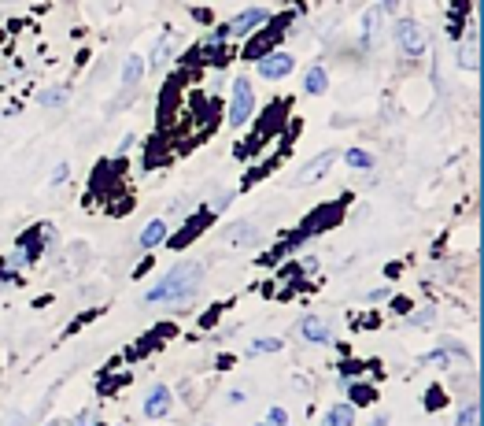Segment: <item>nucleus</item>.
<instances>
[{
	"label": "nucleus",
	"mask_w": 484,
	"mask_h": 426,
	"mask_svg": "<svg viewBox=\"0 0 484 426\" xmlns=\"http://www.w3.org/2000/svg\"><path fill=\"white\" fill-rule=\"evenodd\" d=\"M141 78H145V60L126 56V63H122V89H137Z\"/></svg>",
	"instance_id": "f8f14e48"
},
{
	"label": "nucleus",
	"mask_w": 484,
	"mask_h": 426,
	"mask_svg": "<svg viewBox=\"0 0 484 426\" xmlns=\"http://www.w3.org/2000/svg\"><path fill=\"white\" fill-rule=\"evenodd\" d=\"M71 426H93V415H89V411H78V415L71 419Z\"/></svg>",
	"instance_id": "393cba45"
},
{
	"label": "nucleus",
	"mask_w": 484,
	"mask_h": 426,
	"mask_svg": "<svg viewBox=\"0 0 484 426\" xmlns=\"http://www.w3.org/2000/svg\"><path fill=\"white\" fill-rule=\"evenodd\" d=\"M270 422H273V426H285V422H289V415H285V408H273V411H270Z\"/></svg>",
	"instance_id": "b1692460"
},
{
	"label": "nucleus",
	"mask_w": 484,
	"mask_h": 426,
	"mask_svg": "<svg viewBox=\"0 0 484 426\" xmlns=\"http://www.w3.org/2000/svg\"><path fill=\"white\" fill-rule=\"evenodd\" d=\"M67 97H71L67 85H52V89H45V93L37 97V104H41V108H63V104H67Z\"/></svg>",
	"instance_id": "f3484780"
},
{
	"label": "nucleus",
	"mask_w": 484,
	"mask_h": 426,
	"mask_svg": "<svg viewBox=\"0 0 484 426\" xmlns=\"http://www.w3.org/2000/svg\"><path fill=\"white\" fill-rule=\"evenodd\" d=\"M344 160H348L351 167H359V171H370V167L377 163V160H373L366 149H348V152H344Z\"/></svg>",
	"instance_id": "a211bd4d"
},
{
	"label": "nucleus",
	"mask_w": 484,
	"mask_h": 426,
	"mask_svg": "<svg viewBox=\"0 0 484 426\" xmlns=\"http://www.w3.org/2000/svg\"><path fill=\"white\" fill-rule=\"evenodd\" d=\"M67 174H71V167H67V163H59V167H56V174H52V186H63V182H67Z\"/></svg>",
	"instance_id": "5701e85b"
},
{
	"label": "nucleus",
	"mask_w": 484,
	"mask_h": 426,
	"mask_svg": "<svg viewBox=\"0 0 484 426\" xmlns=\"http://www.w3.org/2000/svg\"><path fill=\"white\" fill-rule=\"evenodd\" d=\"M252 230H255V226L244 219V223H237V226L229 230V241H233V245H248V241H255V234H252Z\"/></svg>",
	"instance_id": "aec40b11"
},
{
	"label": "nucleus",
	"mask_w": 484,
	"mask_h": 426,
	"mask_svg": "<svg viewBox=\"0 0 484 426\" xmlns=\"http://www.w3.org/2000/svg\"><path fill=\"white\" fill-rule=\"evenodd\" d=\"M255 426H273V422H255Z\"/></svg>",
	"instance_id": "c756f323"
},
{
	"label": "nucleus",
	"mask_w": 484,
	"mask_h": 426,
	"mask_svg": "<svg viewBox=\"0 0 484 426\" xmlns=\"http://www.w3.org/2000/svg\"><path fill=\"white\" fill-rule=\"evenodd\" d=\"M304 89H307L311 97H322L325 89H329V74H325V67H322V63H318V67H311V71H307Z\"/></svg>",
	"instance_id": "4468645a"
},
{
	"label": "nucleus",
	"mask_w": 484,
	"mask_h": 426,
	"mask_svg": "<svg viewBox=\"0 0 484 426\" xmlns=\"http://www.w3.org/2000/svg\"><path fill=\"white\" fill-rule=\"evenodd\" d=\"M166 241V223L163 219H152V223L141 230V249H155V245Z\"/></svg>",
	"instance_id": "ddd939ff"
},
{
	"label": "nucleus",
	"mask_w": 484,
	"mask_h": 426,
	"mask_svg": "<svg viewBox=\"0 0 484 426\" xmlns=\"http://www.w3.org/2000/svg\"><path fill=\"white\" fill-rule=\"evenodd\" d=\"M322 426H355V408H351V404H336L333 411H325Z\"/></svg>",
	"instance_id": "2eb2a0df"
},
{
	"label": "nucleus",
	"mask_w": 484,
	"mask_h": 426,
	"mask_svg": "<svg viewBox=\"0 0 484 426\" xmlns=\"http://www.w3.org/2000/svg\"><path fill=\"white\" fill-rule=\"evenodd\" d=\"M255 67H259V74H263L266 82H278V78H285V74H292L296 56L281 53V48H273V53H266V56L255 60Z\"/></svg>",
	"instance_id": "20e7f679"
},
{
	"label": "nucleus",
	"mask_w": 484,
	"mask_h": 426,
	"mask_svg": "<svg viewBox=\"0 0 484 426\" xmlns=\"http://www.w3.org/2000/svg\"><path fill=\"white\" fill-rule=\"evenodd\" d=\"M200 282H204V263L185 260V263L170 267L166 275L145 293V301L148 304H185L200 293Z\"/></svg>",
	"instance_id": "f257e3e1"
},
{
	"label": "nucleus",
	"mask_w": 484,
	"mask_h": 426,
	"mask_svg": "<svg viewBox=\"0 0 484 426\" xmlns=\"http://www.w3.org/2000/svg\"><path fill=\"white\" fill-rule=\"evenodd\" d=\"M170 48H174V37H159V45L152 48V60H148V71H159V67H166V60H170Z\"/></svg>",
	"instance_id": "dca6fc26"
},
{
	"label": "nucleus",
	"mask_w": 484,
	"mask_h": 426,
	"mask_svg": "<svg viewBox=\"0 0 484 426\" xmlns=\"http://www.w3.org/2000/svg\"><path fill=\"white\" fill-rule=\"evenodd\" d=\"M0 426H26V415H22V411H8Z\"/></svg>",
	"instance_id": "4be33fe9"
},
{
	"label": "nucleus",
	"mask_w": 484,
	"mask_h": 426,
	"mask_svg": "<svg viewBox=\"0 0 484 426\" xmlns=\"http://www.w3.org/2000/svg\"><path fill=\"white\" fill-rule=\"evenodd\" d=\"M333 163H336V149H325L322 156H315V160H311V163L304 167V171H299V174L292 178V186H299V189H304V186H315V182H322V178L333 171Z\"/></svg>",
	"instance_id": "39448f33"
},
{
	"label": "nucleus",
	"mask_w": 484,
	"mask_h": 426,
	"mask_svg": "<svg viewBox=\"0 0 484 426\" xmlns=\"http://www.w3.org/2000/svg\"><path fill=\"white\" fill-rule=\"evenodd\" d=\"M255 111V93H252V82L237 78L233 82V93H229V108H226V119L229 126H244Z\"/></svg>",
	"instance_id": "f03ea898"
},
{
	"label": "nucleus",
	"mask_w": 484,
	"mask_h": 426,
	"mask_svg": "<svg viewBox=\"0 0 484 426\" xmlns=\"http://www.w3.org/2000/svg\"><path fill=\"white\" fill-rule=\"evenodd\" d=\"M381 19H385L381 8H370L362 15V27H359V45L362 48H377V45H381Z\"/></svg>",
	"instance_id": "0eeeda50"
},
{
	"label": "nucleus",
	"mask_w": 484,
	"mask_h": 426,
	"mask_svg": "<svg viewBox=\"0 0 484 426\" xmlns=\"http://www.w3.org/2000/svg\"><path fill=\"white\" fill-rule=\"evenodd\" d=\"M134 145H137V137H134V134H126V137H122V145H119V152H129Z\"/></svg>",
	"instance_id": "a878e982"
},
{
	"label": "nucleus",
	"mask_w": 484,
	"mask_h": 426,
	"mask_svg": "<svg viewBox=\"0 0 484 426\" xmlns=\"http://www.w3.org/2000/svg\"><path fill=\"white\" fill-rule=\"evenodd\" d=\"M281 37V30L273 27V30H259L255 34V41L244 48V60H259V56H266V53H273V41Z\"/></svg>",
	"instance_id": "9d476101"
},
{
	"label": "nucleus",
	"mask_w": 484,
	"mask_h": 426,
	"mask_svg": "<svg viewBox=\"0 0 484 426\" xmlns=\"http://www.w3.org/2000/svg\"><path fill=\"white\" fill-rule=\"evenodd\" d=\"M396 45H399L403 56L418 60V56L425 53V30L418 27L414 19H399V22H396Z\"/></svg>",
	"instance_id": "7ed1b4c3"
},
{
	"label": "nucleus",
	"mask_w": 484,
	"mask_h": 426,
	"mask_svg": "<svg viewBox=\"0 0 484 426\" xmlns=\"http://www.w3.org/2000/svg\"><path fill=\"white\" fill-rule=\"evenodd\" d=\"M455 426H481V404H477V400L459 411V422H455Z\"/></svg>",
	"instance_id": "412c9836"
},
{
	"label": "nucleus",
	"mask_w": 484,
	"mask_h": 426,
	"mask_svg": "<svg viewBox=\"0 0 484 426\" xmlns=\"http://www.w3.org/2000/svg\"><path fill=\"white\" fill-rule=\"evenodd\" d=\"M270 352H281V338H259V341H252V352H248V356H270Z\"/></svg>",
	"instance_id": "6ab92c4d"
},
{
	"label": "nucleus",
	"mask_w": 484,
	"mask_h": 426,
	"mask_svg": "<svg viewBox=\"0 0 484 426\" xmlns=\"http://www.w3.org/2000/svg\"><path fill=\"white\" fill-rule=\"evenodd\" d=\"M145 415L148 419L170 415V390H166V385H152V390H148V397H145Z\"/></svg>",
	"instance_id": "1a4fd4ad"
},
{
	"label": "nucleus",
	"mask_w": 484,
	"mask_h": 426,
	"mask_svg": "<svg viewBox=\"0 0 484 426\" xmlns=\"http://www.w3.org/2000/svg\"><path fill=\"white\" fill-rule=\"evenodd\" d=\"M299 334H304V341H311V345H329L333 341V327L325 319H304L299 322Z\"/></svg>",
	"instance_id": "6e6552de"
},
{
	"label": "nucleus",
	"mask_w": 484,
	"mask_h": 426,
	"mask_svg": "<svg viewBox=\"0 0 484 426\" xmlns=\"http://www.w3.org/2000/svg\"><path fill=\"white\" fill-rule=\"evenodd\" d=\"M370 426H388V415H377V419H373Z\"/></svg>",
	"instance_id": "c85d7f7f"
},
{
	"label": "nucleus",
	"mask_w": 484,
	"mask_h": 426,
	"mask_svg": "<svg viewBox=\"0 0 484 426\" xmlns=\"http://www.w3.org/2000/svg\"><path fill=\"white\" fill-rule=\"evenodd\" d=\"M414 319H418V327H425V322H429V319H433V312H429V308H425V312H418Z\"/></svg>",
	"instance_id": "bb28decb"
},
{
	"label": "nucleus",
	"mask_w": 484,
	"mask_h": 426,
	"mask_svg": "<svg viewBox=\"0 0 484 426\" xmlns=\"http://www.w3.org/2000/svg\"><path fill=\"white\" fill-rule=\"evenodd\" d=\"M48 426H63V422H59V419H56V422H48Z\"/></svg>",
	"instance_id": "7c9ffc66"
},
{
	"label": "nucleus",
	"mask_w": 484,
	"mask_h": 426,
	"mask_svg": "<svg viewBox=\"0 0 484 426\" xmlns=\"http://www.w3.org/2000/svg\"><path fill=\"white\" fill-rule=\"evenodd\" d=\"M481 48H477V27L466 34V41H462V48H459V67L462 71H477L481 67Z\"/></svg>",
	"instance_id": "9b49d317"
},
{
	"label": "nucleus",
	"mask_w": 484,
	"mask_h": 426,
	"mask_svg": "<svg viewBox=\"0 0 484 426\" xmlns=\"http://www.w3.org/2000/svg\"><path fill=\"white\" fill-rule=\"evenodd\" d=\"M263 22H270V15L263 8H248V11H241V15H233L226 22V37H248L252 30L263 27Z\"/></svg>",
	"instance_id": "423d86ee"
},
{
	"label": "nucleus",
	"mask_w": 484,
	"mask_h": 426,
	"mask_svg": "<svg viewBox=\"0 0 484 426\" xmlns=\"http://www.w3.org/2000/svg\"><path fill=\"white\" fill-rule=\"evenodd\" d=\"M377 8H381V11H396V8H399V0H381Z\"/></svg>",
	"instance_id": "cd10ccee"
}]
</instances>
